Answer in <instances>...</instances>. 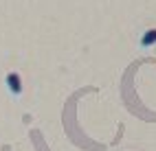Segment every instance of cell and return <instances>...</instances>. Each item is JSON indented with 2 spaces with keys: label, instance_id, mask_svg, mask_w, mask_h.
<instances>
[{
  "label": "cell",
  "instance_id": "6da1fadb",
  "mask_svg": "<svg viewBox=\"0 0 156 151\" xmlns=\"http://www.w3.org/2000/svg\"><path fill=\"white\" fill-rule=\"evenodd\" d=\"M7 86H9V92L11 94H22V79H20L18 72H7Z\"/></svg>",
  "mask_w": 156,
  "mask_h": 151
},
{
  "label": "cell",
  "instance_id": "7a4b0ae2",
  "mask_svg": "<svg viewBox=\"0 0 156 151\" xmlns=\"http://www.w3.org/2000/svg\"><path fill=\"white\" fill-rule=\"evenodd\" d=\"M156 44V29H147L143 35H141V46H154Z\"/></svg>",
  "mask_w": 156,
  "mask_h": 151
}]
</instances>
